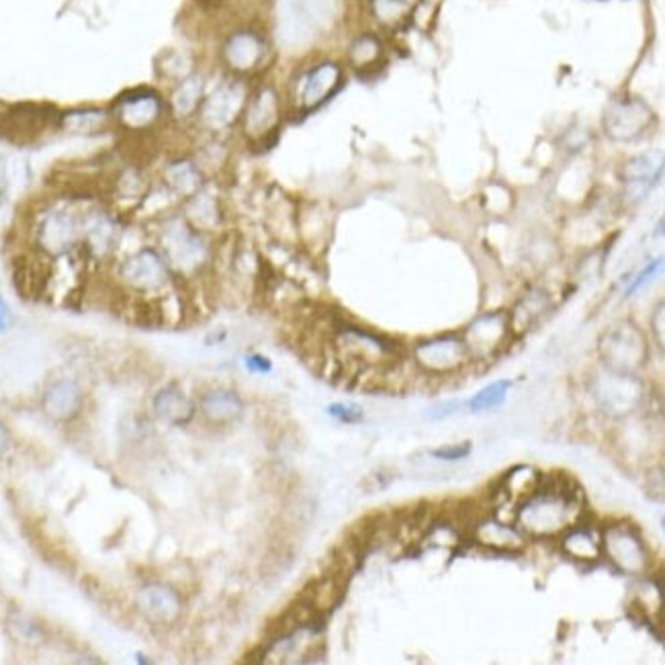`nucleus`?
Returning a JSON list of instances; mask_svg holds the SVG:
<instances>
[{
	"label": "nucleus",
	"mask_w": 665,
	"mask_h": 665,
	"mask_svg": "<svg viewBox=\"0 0 665 665\" xmlns=\"http://www.w3.org/2000/svg\"><path fill=\"white\" fill-rule=\"evenodd\" d=\"M115 279L129 297H162L174 289V273L154 246H140L117 262Z\"/></svg>",
	"instance_id": "20e7f679"
},
{
	"label": "nucleus",
	"mask_w": 665,
	"mask_h": 665,
	"mask_svg": "<svg viewBox=\"0 0 665 665\" xmlns=\"http://www.w3.org/2000/svg\"><path fill=\"white\" fill-rule=\"evenodd\" d=\"M561 547L569 557L582 561H596L602 553L600 541L592 535L590 528L584 526H573L569 530V535L563 539Z\"/></svg>",
	"instance_id": "c85d7f7f"
},
{
	"label": "nucleus",
	"mask_w": 665,
	"mask_h": 665,
	"mask_svg": "<svg viewBox=\"0 0 665 665\" xmlns=\"http://www.w3.org/2000/svg\"><path fill=\"white\" fill-rule=\"evenodd\" d=\"M152 410L158 420L172 426H187L195 418V404L176 385L164 387L154 395Z\"/></svg>",
	"instance_id": "4be33fe9"
},
{
	"label": "nucleus",
	"mask_w": 665,
	"mask_h": 665,
	"mask_svg": "<svg viewBox=\"0 0 665 665\" xmlns=\"http://www.w3.org/2000/svg\"><path fill=\"white\" fill-rule=\"evenodd\" d=\"M123 224L121 215L109 207H86L80 219V248L78 254L88 260L105 264L113 260L121 246Z\"/></svg>",
	"instance_id": "0eeeda50"
},
{
	"label": "nucleus",
	"mask_w": 665,
	"mask_h": 665,
	"mask_svg": "<svg viewBox=\"0 0 665 665\" xmlns=\"http://www.w3.org/2000/svg\"><path fill=\"white\" fill-rule=\"evenodd\" d=\"M512 328L510 318L504 312L485 314L477 318L463 334L471 359H490L504 346Z\"/></svg>",
	"instance_id": "2eb2a0df"
},
{
	"label": "nucleus",
	"mask_w": 665,
	"mask_h": 665,
	"mask_svg": "<svg viewBox=\"0 0 665 665\" xmlns=\"http://www.w3.org/2000/svg\"><path fill=\"white\" fill-rule=\"evenodd\" d=\"M600 354L610 371L633 375L647 361V340L633 322H620L602 336Z\"/></svg>",
	"instance_id": "9d476101"
},
{
	"label": "nucleus",
	"mask_w": 665,
	"mask_h": 665,
	"mask_svg": "<svg viewBox=\"0 0 665 665\" xmlns=\"http://www.w3.org/2000/svg\"><path fill=\"white\" fill-rule=\"evenodd\" d=\"M221 64L228 74L238 78H250L258 74L271 58V48L266 37L254 27H238L230 31L219 48Z\"/></svg>",
	"instance_id": "1a4fd4ad"
},
{
	"label": "nucleus",
	"mask_w": 665,
	"mask_h": 665,
	"mask_svg": "<svg viewBox=\"0 0 665 665\" xmlns=\"http://www.w3.org/2000/svg\"><path fill=\"white\" fill-rule=\"evenodd\" d=\"M328 414L342 424H359L365 418L363 408L359 404H350V402H338L328 406Z\"/></svg>",
	"instance_id": "2f4dec72"
},
{
	"label": "nucleus",
	"mask_w": 665,
	"mask_h": 665,
	"mask_svg": "<svg viewBox=\"0 0 665 665\" xmlns=\"http://www.w3.org/2000/svg\"><path fill=\"white\" fill-rule=\"evenodd\" d=\"M60 109L43 107V105H17L9 109L0 119V129L9 138L31 140L46 129H56Z\"/></svg>",
	"instance_id": "f3484780"
},
{
	"label": "nucleus",
	"mask_w": 665,
	"mask_h": 665,
	"mask_svg": "<svg viewBox=\"0 0 665 665\" xmlns=\"http://www.w3.org/2000/svg\"><path fill=\"white\" fill-rule=\"evenodd\" d=\"M344 82V68L336 60H320L301 70L291 82V103L295 111L312 113L328 103Z\"/></svg>",
	"instance_id": "6e6552de"
},
{
	"label": "nucleus",
	"mask_w": 665,
	"mask_h": 665,
	"mask_svg": "<svg viewBox=\"0 0 665 665\" xmlns=\"http://www.w3.org/2000/svg\"><path fill=\"white\" fill-rule=\"evenodd\" d=\"M663 174V160L655 154H641L623 166V183L627 193L635 199L647 197Z\"/></svg>",
	"instance_id": "412c9836"
},
{
	"label": "nucleus",
	"mask_w": 665,
	"mask_h": 665,
	"mask_svg": "<svg viewBox=\"0 0 665 665\" xmlns=\"http://www.w3.org/2000/svg\"><path fill=\"white\" fill-rule=\"evenodd\" d=\"M138 608L154 625H172L183 612V600L172 588L162 584L146 586L138 592Z\"/></svg>",
	"instance_id": "aec40b11"
},
{
	"label": "nucleus",
	"mask_w": 665,
	"mask_h": 665,
	"mask_svg": "<svg viewBox=\"0 0 665 665\" xmlns=\"http://www.w3.org/2000/svg\"><path fill=\"white\" fill-rule=\"evenodd\" d=\"M11 627H13L15 635L19 637V641H25V643H39L41 641V627L35 623V620H31L25 614H15L11 618Z\"/></svg>",
	"instance_id": "7c9ffc66"
},
{
	"label": "nucleus",
	"mask_w": 665,
	"mask_h": 665,
	"mask_svg": "<svg viewBox=\"0 0 665 665\" xmlns=\"http://www.w3.org/2000/svg\"><path fill=\"white\" fill-rule=\"evenodd\" d=\"M156 248L164 254L176 279H195L207 271L213 248L205 234L181 215L158 217Z\"/></svg>",
	"instance_id": "f257e3e1"
},
{
	"label": "nucleus",
	"mask_w": 665,
	"mask_h": 665,
	"mask_svg": "<svg viewBox=\"0 0 665 665\" xmlns=\"http://www.w3.org/2000/svg\"><path fill=\"white\" fill-rule=\"evenodd\" d=\"M471 449H473L471 442L465 440V442H459V445H447V447L434 449L430 455L434 459H440V461H461V459L469 457Z\"/></svg>",
	"instance_id": "72a5a7b5"
},
{
	"label": "nucleus",
	"mask_w": 665,
	"mask_h": 665,
	"mask_svg": "<svg viewBox=\"0 0 665 665\" xmlns=\"http://www.w3.org/2000/svg\"><path fill=\"white\" fill-rule=\"evenodd\" d=\"M663 269V258H657L653 262H649L645 269L635 277V281L627 287L625 291V297H633L637 291H641L649 281H653L657 277V273Z\"/></svg>",
	"instance_id": "473e14b6"
},
{
	"label": "nucleus",
	"mask_w": 665,
	"mask_h": 665,
	"mask_svg": "<svg viewBox=\"0 0 665 665\" xmlns=\"http://www.w3.org/2000/svg\"><path fill=\"white\" fill-rule=\"evenodd\" d=\"M385 58L383 41L375 33H361L350 41L346 50V62L354 72H371Z\"/></svg>",
	"instance_id": "393cba45"
},
{
	"label": "nucleus",
	"mask_w": 665,
	"mask_h": 665,
	"mask_svg": "<svg viewBox=\"0 0 665 665\" xmlns=\"http://www.w3.org/2000/svg\"><path fill=\"white\" fill-rule=\"evenodd\" d=\"M508 389H510V381H506V379L494 381V383H490L487 387H483L479 393H475L469 399L467 406H469L471 412L494 410V408H498V406L504 404V399L508 395Z\"/></svg>",
	"instance_id": "c756f323"
},
{
	"label": "nucleus",
	"mask_w": 665,
	"mask_h": 665,
	"mask_svg": "<svg viewBox=\"0 0 665 665\" xmlns=\"http://www.w3.org/2000/svg\"><path fill=\"white\" fill-rule=\"evenodd\" d=\"M183 217L189 221L191 226L201 230L203 234L217 228L221 224V205L219 199L211 193H207V187H203L197 195L183 201Z\"/></svg>",
	"instance_id": "b1692460"
},
{
	"label": "nucleus",
	"mask_w": 665,
	"mask_h": 665,
	"mask_svg": "<svg viewBox=\"0 0 665 665\" xmlns=\"http://www.w3.org/2000/svg\"><path fill=\"white\" fill-rule=\"evenodd\" d=\"M422 0H369V9L383 29H399L416 15Z\"/></svg>",
	"instance_id": "a878e982"
},
{
	"label": "nucleus",
	"mask_w": 665,
	"mask_h": 665,
	"mask_svg": "<svg viewBox=\"0 0 665 665\" xmlns=\"http://www.w3.org/2000/svg\"><path fill=\"white\" fill-rule=\"evenodd\" d=\"M655 121L653 111L635 97H623L610 103L604 113V131L612 142L629 144L651 127Z\"/></svg>",
	"instance_id": "9b49d317"
},
{
	"label": "nucleus",
	"mask_w": 665,
	"mask_h": 665,
	"mask_svg": "<svg viewBox=\"0 0 665 665\" xmlns=\"http://www.w3.org/2000/svg\"><path fill=\"white\" fill-rule=\"evenodd\" d=\"M82 209L74 201H54L37 207L27 224L29 248L50 260L70 258L80 248Z\"/></svg>",
	"instance_id": "f03ea898"
},
{
	"label": "nucleus",
	"mask_w": 665,
	"mask_h": 665,
	"mask_svg": "<svg viewBox=\"0 0 665 665\" xmlns=\"http://www.w3.org/2000/svg\"><path fill=\"white\" fill-rule=\"evenodd\" d=\"M283 117L285 105L277 86L258 84L250 88L238 127L242 131V138L250 146L262 148L264 144H275V140L279 138Z\"/></svg>",
	"instance_id": "39448f33"
},
{
	"label": "nucleus",
	"mask_w": 665,
	"mask_h": 665,
	"mask_svg": "<svg viewBox=\"0 0 665 665\" xmlns=\"http://www.w3.org/2000/svg\"><path fill=\"white\" fill-rule=\"evenodd\" d=\"M56 129L70 136H101L113 129V117L109 107L99 105L60 109Z\"/></svg>",
	"instance_id": "a211bd4d"
},
{
	"label": "nucleus",
	"mask_w": 665,
	"mask_h": 665,
	"mask_svg": "<svg viewBox=\"0 0 665 665\" xmlns=\"http://www.w3.org/2000/svg\"><path fill=\"white\" fill-rule=\"evenodd\" d=\"M416 363L430 373H451L469 363V350L463 336L447 334L420 342L414 348Z\"/></svg>",
	"instance_id": "ddd939ff"
},
{
	"label": "nucleus",
	"mask_w": 665,
	"mask_h": 665,
	"mask_svg": "<svg viewBox=\"0 0 665 665\" xmlns=\"http://www.w3.org/2000/svg\"><path fill=\"white\" fill-rule=\"evenodd\" d=\"M11 449V432L9 428L0 422V459H3Z\"/></svg>",
	"instance_id": "e433bc0d"
},
{
	"label": "nucleus",
	"mask_w": 665,
	"mask_h": 665,
	"mask_svg": "<svg viewBox=\"0 0 665 665\" xmlns=\"http://www.w3.org/2000/svg\"><path fill=\"white\" fill-rule=\"evenodd\" d=\"M205 95H207V78L201 72L193 70L185 78L176 80L170 86V93L166 97L170 123L174 125L195 123V117L201 109Z\"/></svg>",
	"instance_id": "dca6fc26"
},
{
	"label": "nucleus",
	"mask_w": 665,
	"mask_h": 665,
	"mask_svg": "<svg viewBox=\"0 0 665 665\" xmlns=\"http://www.w3.org/2000/svg\"><path fill=\"white\" fill-rule=\"evenodd\" d=\"M201 414L207 422L215 426H228L242 418L244 402L236 391L230 389H213L201 397Z\"/></svg>",
	"instance_id": "5701e85b"
},
{
	"label": "nucleus",
	"mask_w": 665,
	"mask_h": 665,
	"mask_svg": "<svg viewBox=\"0 0 665 665\" xmlns=\"http://www.w3.org/2000/svg\"><path fill=\"white\" fill-rule=\"evenodd\" d=\"M244 367H246L248 373H254V375H269L273 371L271 359L264 357V354H258V352L246 354V357H244Z\"/></svg>",
	"instance_id": "f704fd0d"
},
{
	"label": "nucleus",
	"mask_w": 665,
	"mask_h": 665,
	"mask_svg": "<svg viewBox=\"0 0 665 665\" xmlns=\"http://www.w3.org/2000/svg\"><path fill=\"white\" fill-rule=\"evenodd\" d=\"M475 537L481 545L502 549V551L522 547V537L518 535V530L508 526L506 522H500V520H494V518L477 524Z\"/></svg>",
	"instance_id": "bb28decb"
},
{
	"label": "nucleus",
	"mask_w": 665,
	"mask_h": 665,
	"mask_svg": "<svg viewBox=\"0 0 665 665\" xmlns=\"http://www.w3.org/2000/svg\"><path fill=\"white\" fill-rule=\"evenodd\" d=\"M600 549L625 573H641L649 565L647 547L639 532L629 524L610 526L604 532V543Z\"/></svg>",
	"instance_id": "f8f14e48"
},
{
	"label": "nucleus",
	"mask_w": 665,
	"mask_h": 665,
	"mask_svg": "<svg viewBox=\"0 0 665 665\" xmlns=\"http://www.w3.org/2000/svg\"><path fill=\"white\" fill-rule=\"evenodd\" d=\"M13 326V309L5 297H0V334L9 332Z\"/></svg>",
	"instance_id": "c9c22d12"
},
{
	"label": "nucleus",
	"mask_w": 665,
	"mask_h": 665,
	"mask_svg": "<svg viewBox=\"0 0 665 665\" xmlns=\"http://www.w3.org/2000/svg\"><path fill=\"white\" fill-rule=\"evenodd\" d=\"M250 95V86L246 78L228 76L221 80L213 91H207L201 109L195 117V123L207 133H224L238 125L246 99Z\"/></svg>",
	"instance_id": "423d86ee"
},
{
	"label": "nucleus",
	"mask_w": 665,
	"mask_h": 665,
	"mask_svg": "<svg viewBox=\"0 0 665 665\" xmlns=\"http://www.w3.org/2000/svg\"><path fill=\"white\" fill-rule=\"evenodd\" d=\"M653 322H657V342H659V346L663 348V303H659V307H657V312L653 314Z\"/></svg>",
	"instance_id": "4c0bfd02"
},
{
	"label": "nucleus",
	"mask_w": 665,
	"mask_h": 665,
	"mask_svg": "<svg viewBox=\"0 0 665 665\" xmlns=\"http://www.w3.org/2000/svg\"><path fill=\"white\" fill-rule=\"evenodd\" d=\"M84 406V393L80 385L72 379H58L50 383L43 391L41 408L43 414L54 422H70L74 420Z\"/></svg>",
	"instance_id": "6ab92c4d"
},
{
	"label": "nucleus",
	"mask_w": 665,
	"mask_h": 665,
	"mask_svg": "<svg viewBox=\"0 0 665 665\" xmlns=\"http://www.w3.org/2000/svg\"><path fill=\"white\" fill-rule=\"evenodd\" d=\"M158 183L179 201H187L207 187V174L193 154H176L162 164Z\"/></svg>",
	"instance_id": "4468645a"
},
{
	"label": "nucleus",
	"mask_w": 665,
	"mask_h": 665,
	"mask_svg": "<svg viewBox=\"0 0 665 665\" xmlns=\"http://www.w3.org/2000/svg\"><path fill=\"white\" fill-rule=\"evenodd\" d=\"M113 127L129 138L154 136L170 123L166 97L154 86H136L119 93L109 105Z\"/></svg>",
	"instance_id": "7ed1b4c3"
},
{
	"label": "nucleus",
	"mask_w": 665,
	"mask_h": 665,
	"mask_svg": "<svg viewBox=\"0 0 665 665\" xmlns=\"http://www.w3.org/2000/svg\"><path fill=\"white\" fill-rule=\"evenodd\" d=\"M203 3L205 5H226V3H230V0H203Z\"/></svg>",
	"instance_id": "58836bf2"
},
{
	"label": "nucleus",
	"mask_w": 665,
	"mask_h": 665,
	"mask_svg": "<svg viewBox=\"0 0 665 665\" xmlns=\"http://www.w3.org/2000/svg\"><path fill=\"white\" fill-rule=\"evenodd\" d=\"M547 307H549V297L541 289L526 293L524 299L514 307V312L508 314L510 328L514 332L526 330L530 324H535V320L545 312Z\"/></svg>",
	"instance_id": "cd10ccee"
}]
</instances>
